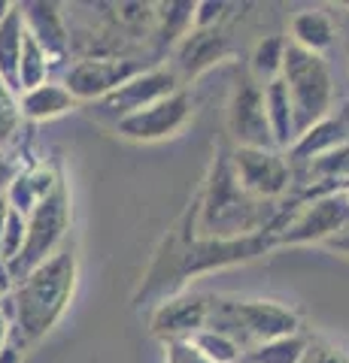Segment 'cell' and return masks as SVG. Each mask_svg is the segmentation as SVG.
<instances>
[{"mask_svg": "<svg viewBox=\"0 0 349 363\" xmlns=\"http://www.w3.org/2000/svg\"><path fill=\"white\" fill-rule=\"evenodd\" d=\"M76 276H80V267H76V255L70 248H61L46 264H40L33 272H28L0 300L9 318V327H13L9 330V342L18 345L21 351H28L46 333H52V327L64 318L67 306L73 300Z\"/></svg>", "mask_w": 349, "mask_h": 363, "instance_id": "obj_1", "label": "cell"}, {"mask_svg": "<svg viewBox=\"0 0 349 363\" xmlns=\"http://www.w3.org/2000/svg\"><path fill=\"white\" fill-rule=\"evenodd\" d=\"M279 79H283V85L289 91L291 118H295V140H298V136H304L310 128H316L319 121L331 116L334 76L322 55L304 52L289 43Z\"/></svg>", "mask_w": 349, "mask_h": 363, "instance_id": "obj_2", "label": "cell"}, {"mask_svg": "<svg viewBox=\"0 0 349 363\" xmlns=\"http://www.w3.org/2000/svg\"><path fill=\"white\" fill-rule=\"evenodd\" d=\"M262 221H264L262 200L249 197L237 185V179L231 173V161L219 164L210 179L204 206H200L198 233L204 240H240V236L262 233L258 230Z\"/></svg>", "mask_w": 349, "mask_h": 363, "instance_id": "obj_3", "label": "cell"}, {"mask_svg": "<svg viewBox=\"0 0 349 363\" xmlns=\"http://www.w3.org/2000/svg\"><path fill=\"white\" fill-rule=\"evenodd\" d=\"M207 327L231 336L243 351L298 333V315L270 300H210ZM252 345V348H255Z\"/></svg>", "mask_w": 349, "mask_h": 363, "instance_id": "obj_4", "label": "cell"}, {"mask_svg": "<svg viewBox=\"0 0 349 363\" xmlns=\"http://www.w3.org/2000/svg\"><path fill=\"white\" fill-rule=\"evenodd\" d=\"M70 227V197H67L64 182L52 191L46 200L37 203V209L28 215V233H25V245L21 252L9 260L6 272L13 279V285H18L21 279L33 272L40 264H46L52 255L61 252V242Z\"/></svg>", "mask_w": 349, "mask_h": 363, "instance_id": "obj_5", "label": "cell"}, {"mask_svg": "<svg viewBox=\"0 0 349 363\" xmlns=\"http://www.w3.org/2000/svg\"><path fill=\"white\" fill-rule=\"evenodd\" d=\"M228 130L237 149H276L264 109V85H258L252 76H243L231 94Z\"/></svg>", "mask_w": 349, "mask_h": 363, "instance_id": "obj_6", "label": "cell"}, {"mask_svg": "<svg viewBox=\"0 0 349 363\" xmlns=\"http://www.w3.org/2000/svg\"><path fill=\"white\" fill-rule=\"evenodd\" d=\"M231 173L255 200H274L289 188L291 167L276 149H234Z\"/></svg>", "mask_w": 349, "mask_h": 363, "instance_id": "obj_7", "label": "cell"}, {"mask_svg": "<svg viewBox=\"0 0 349 363\" xmlns=\"http://www.w3.org/2000/svg\"><path fill=\"white\" fill-rule=\"evenodd\" d=\"M188 118H191V97H188V91L179 88L171 97L159 100V104L116 121V130L125 136V140L159 143V140H167V136H176L186 128Z\"/></svg>", "mask_w": 349, "mask_h": 363, "instance_id": "obj_8", "label": "cell"}, {"mask_svg": "<svg viewBox=\"0 0 349 363\" xmlns=\"http://www.w3.org/2000/svg\"><path fill=\"white\" fill-rule=\"evenodd\" d=\"M173 91H179V76L173 70H167V67H152V70H143L134 79H128L125 85H119L104 100H97V109L107 112V116H116V121H122V118L134 116V112L171 97Z\"/></svg>", "mask_w": 349, "mask_h": 363, "instance_id": "obj_9", "label": "cell"}, {"mask_svg": "<svg viewBox=\"0 0 349 363\" xmlns=\"http://www.w3.org/2000/svg\"><path fill=\"white\" fill-rule=\"evenodd\" d=\"M137 73L143 64L134 58H82L67 70L64 85L76 100H104Z\"/></svg>", "mask_w": 349, "mask_h": 363, "instance_id": "obj_10", "label": "cell"}, {"mask_svg": "<svg viewBox=\"0 0 349 363\" xmlns=\"http://www.w3.org/2000/svg\"><path fill=\"white\" fill-rule=\"evenodd\" d=\"M349 227V203L343 197V191H331V194L319 197L316 203H310L295 221L283 227L279 242L298 245V242H328L331 236L343 233Z\"/></svg>", "mask_w": 349, "mask_h": 363, "instance_id": "obj_11", "label": "cell"}, {"mask_svg": "<svg viewBox=\"0 0 349 363\" xmlns=\"http://www.w3.org/2000/svg\"><path fill=\"white\" fill-rule=\"evenodd\" d=\"M21 21H25V33L46 52L52 67H58L70 55V30L64 25L61 6L46 4V0H31V4H18Z\"/></svg>", "mask_w": 349, "mask_h": 363, "instance_id": "obj_12", "label": "cell"}, {"mask_svg": "<svg viewBox=\"0 0 349 363\" xmlns=\"http://www.w3.org/2000/svg\"><path fill=\"white\" fill-rule=\"evenodd\" d=\"M207 312H210V297H204V294L164 300L159 309L152 312V330L164 339H171V342H179V339H188L198 330H204Z\"/></svg>", "mask_w": 349, "mask_h": 363, "instance_id": "obj_13", "label": "cell"}, {"mask_svg": "<svg viewBox=\"0 0 349 363\" xmlns=\"http://www.w3.org/2000/svg\"><path fill=\"white\" fill-rule=\"evenodd\" d=\"M228 55V40L213 30H191L188 37L179 40L176 45V76L179 79H195L198 73H204L207 67L222 61Z\"/></svg>", "mask_w": 349, "mask_h": 363, "instance_id": "obj_14", "label": "cell"}, {"mask_svg": "<svg viewBox=\"0 0 349 363\" xmlns=\"http://www.w3.org/2000/svg\"><path fill=\"white\" fill-rule=\"evenodd\" d=\"M80 106L70 91H67L64 82H49L40 85V88H31L25 94H18V112L21 118H31V121H52V118H61L67 112H73Z\"/></svg>", "mask_w": 349, "mask_h": 363, "instance_id": "obj_15", "label": "cell"}, {"mask_svg": "<svg viewBox=\"0 0 349 363\" xmlns=\"http://www.w3.org/2000/svg\"><path fill=\"white\" fill-rule=\"evenodd\" d=\"M21 43H25V21H21L18 4H9V9L0 16V82H4L18 97V61H21Z\"/></svg>", "mask_w": 349, "mask_h": 363, "instance_id": "obj_16", "label": "cell"}, {"mask_svg": "<svg viewBox=\"0 0 349 363\" xmlns=\"http://www.w3.org/2000/svg\"><path fill=\"white\" fill-rule=\"evenodd\" d=\"M58 185H61V179L55 176L49 167H33V169H25V173L18 169V176L13 179V185L6 188L4 197L9 203V209H16L28 218V215L37 209V203L46 200Z\"/></svg>", "mask_w": 349, "mask_h": 363, "instance_id": "obj_17", "label": "cell"}, {"mask_svg": "<svg viewBox=\"0 0 349 363\" xmlns=\"http://www.w3.org/2000/svg\"><path fill=\"white\" fill-rule=\"evenodd\" d=\"M346 140H349V121L343 116L340 118L328 116L325 121H319L316 128H310L304 136H298L289 152H291V157H298V161H310V157H322L334 149H340Z\"/></svg>", "mask_w": 349, "mask_h": 363, "instance_id": "obj_18", "label": "cell"}, {"mask_svg": "<svg viewBox=\"0 0 349 363\" xmlns=\"http://www.w3.org/2000/svg\"><path fill=\"white\" fill-rule=\"evenodd\" d=\"M264 109H267L274 145L276 149H291V143H295V118H291V104L283 79H274V82L264 85Z\"/></svg>", "mask_w": 349, "mask_h": 363, "instance_id": "obj_19", "label": "cell"}, {"mask_svg": "<svg viewBox=\"0 0 349 363\" xmlns=\"http://www.w3.org/2000/svg\"><path fill=\"white\" fill-rule=\"evenodd\" d=\"M331 43H334V25L322 9H301L291 18V45L322 55L325 49H331Z\"/></svg>", "mask_w": 349, "mask_h": 363, "instance_id": "obj_20", "label": "cell"}, {"mask_svg": "<svg viewBox=\"0 0 349 363\" xmlns=\"http://www.w3.org/2000/svg\"><path fill=\"white\" fill-rule=\"evenodd\" d=\"M195 6L198 4H191V0L155 6V33L161 37V43H179L195 30Z\"/></svg>", "mask_w": 349, "mask_h": 363, "instance_id": "obj_21", "label": "cell"}, {"mask_svg": "<svg viewBox=\"0 0 349 363\" xmlns=\"http://www.w3.org/2000/svg\"><path fill=\"white\" fill-rule=\"evenodd\" d=\"M286 40L283 37H264L255 43L252 58H249V76L258 85H267L279 79L283 73V58H286Z\"/></svg>", "mask_w": 349, "mask_h": 363, "instance_id": "obj_22", "label": "cell"}, {"mask_svg": "<svg viewBox=\"0 0 349 363\" xmlns=\"http://www.w3.org/2000/svg\"><path fill=\"white\" fill-rule=\"evenodd\" d=\"M186 342L210 363H243V348L234 342L231 336H225L219 330H210V327L198 330L195 336H188Z\"/></svg>", "mask_w": 349, "mask_h": 363, "instance_id": "obj_23", "label": "cell"}, {"mask_svg": "<svg viewBox=\"0 0 349 363\" xmlns=\"http://www.w3.org/2000/svg\"><path fill=\"white\" fill-rule=\"evenodd\" d=\"M304 351H307V339L304 336H279L249 348L243 354V363H301Z\"/></svg>", "mask_w": 349, "mask_h": 363, "instance_id": "obj_24", "label": "cell"}, {"mask_svg": "<svg viewBox=\"0 0 349 363\" xmlns=\"http://www.w3.org/2000/svg\"><path fill=\"white\" fill-rule=\"evenodd\" d=\"M49 73H52V64L46 58V52H43L40 45L25 33V43H21V61H18V94L46 85Z\"/></svg>", "mask_w": 349, "mask_h": 363, "instance_id": "obj_25", "label": "cell"}, {"mask_svg": "<svg viewBox=\"0 0 349 363\" xmlns=\"http://www.w3.org/2000/svg\"><path fill=\"white\" fill-rule=\"evenodd\" d=\"M25 233H28V218L16 209H9L6 224H4V236H0V260L9 264L25 245Z\"/></svg>", "mask_w": 349, "mask_h": 363, "instance_id": "obj_26", "label": "cell"}, {"mask_svg": "<svg viewBox=\"0 0 349 363\" xmlns=\"http://www.w3.org/2000/svg\"><path fill=\"white\" fill-rule=\"evenodd\" d=\"M116 21L131 33H143L146 28H155V6L149 4H119Z\"/></svg>", "mask_w": 349, "mask_h": 363, "instance_id": "obj_27", "label": "cell"}, {"mask_svg": "<svg viewBox=\"0 0 349 363\" xmlns=\"http://www.w3.org/2000/svg\"><path fill=\"white\" fill-rule=\"evenodd\" d=\"M21 124V112H18V97L0 82V145L9 143L16 136Z\"/></svg>", "mask_w": 349, "mask_h": 363, "instance_id": "obj_28", "label": "cell"}, {"mask_svg": "<svg viewBox=\"0 0 349 363\" xmlns=\"http://www.w3.org/2000/svg\"><path fill=\"white\" fill-rule=\"evenodd\" d=\"M301 363H349V357L340 348H331V345H307Z\"/></svg>", "mask_w": 349, "mask_h": 363, "instance_id": "obj_29", "label": "cell"}, {"mask_svg": "<svg viewBox=\"0 0 349 363\" xmlns=\"http://www.w3.org/2000/svg\"><path fill=\"white\" fill-rule=\"evenodd\" d=\"M167 363H210V360L200 357L186 339H179V342H171V348H167Z\"/></svg>", "mask_w": 349, "mask_h": 363, "instance_id": "obj_30", "label": "cell"}, {"mask_svg": "<svg viewBox=\"0 0 349 363\" xmlns=\"http://www.w3.org/2000/svg\"><path fill=\"white\" fill-rule=\"evenodd\" d=\"M16 176H18V164L13 161V157H6L4 152H0V194H6V188L13 185Z\"/></svg>", "mask_w": 349, "mask_h": 363, "instance_id": "obj_31", "label": "cell"}, {"mask_svg": "<svg viewBox=\"0 0 349 363\" xmlns=\"http://www.w3.org/2000/svg\"><path fill=\"white\" fill-rule=\"evenodd\" d=\"M21 357H25V351L13 342H6V348L0 351V363H21Z\"/></svg>", "mask_w": 349, "mask_h": 363, "instance_id": "obj_32", "label": "cell"}, {"mask_svg": "<svg viewBox=\"0 0 349 363\" xmlns=\"http://www.w3.org/2000/svg\"><path fill=\"white\" fill-rule=\"evenodd\" d=\"M328 245L334 248V252H340V255H349V227H346L343 233L331 236V240H328Z\"/></svg>", "mask_w": 349, "mask_h": 363, "instance_id": "obj_33", "label": "cell"}, {"mask_svg": "<svg viewBox=\"0 0 349 363\" xmlns=\"http://www.w3.org/2000/svg\"><path fill=\"white\" fill-rule=\"evenodd\" d=\"M9 330H13V327H9V318L4 312V306H0V351H4L9 342Z\"/></svg>", "mask_w": 349, "mask_h": 363, "instance_id": "obj_34", "label": "cell"}, {"mask_svg": "<svg viewBox=\"0 0 349 363\" xmlns=\"http://www.w3.org/2000/svg\"><path fill=\"white\" fill-rule=\"evenodd\" d=\"M13 288H16V285H13V279H9V272H6V267H4V260H0V300H4Z\"/></svg>", "mask_w": 349, "mask_h": 363, "instance_id": "obj_35", "label": "cell"}, {"mask_svg": "<svg viewBox=\"0 0 349 363\" xmlns=\"http://www.w3.org/2000/svg\"><path fill=\"white\" fill-rule=\"evenodd\" d=\"M6 215H9V203L6 197L0 194V236H4V224H6Z\"/></svg>", "mask_w": 349, "mask_h": 363, "instance_id": "obj_36", "label": "cell"}, {"mask_svg": "<svg viewBox=\"0 0 349 363\" xmlns=\"http://www.w3.org/2000/svg\"><path fill=\"white\" fill-rule=\"evenodd\" d=\"M340 191H343V197H346V203H349V185H343Z\"/></svg>", "mask_w": 349, "mask_h": 363, "instance_id": "obj_37", "label": "cell"}]
</instances>
